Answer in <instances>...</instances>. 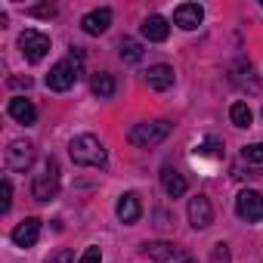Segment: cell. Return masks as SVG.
<instances>
[{
    "label": "cell",
    "instance_id": "6da1fadb",
    "mask_svg": "<svg viewBox=\"0 0 263 263\" xmlns=\"http://www.w3.org/2000/svg\"><path fill=\"white\" fill-rule=\"evenodd\" d=\"M81 62H84V50H81V47H71V56L59 59V62L50 68V74H47V87L56 90V93L71 90V87L78 84V78H81Z\"/></svg>",
    "mask_w": 263,
    "mask_h": 263
},
{
    "label": "cell",
    "instance_id": "7a4b0ae2",
    "mask_svg": "<svg viewBox=\"0 0 263 263\" xmlns=\"http://www.w3.org/2000/svg\"><path fill=\"white\" fill-rule=\"evenodd\" d=\"M68 155H71V161L74 164H81V167H105L108 164V152H105V146L93 137V134H81V137H74L71 143H68Z\"/></svg>",
    "mask_w": 263,
    "mask_h": 263
},
{
    "label": "cell",
    "instance_id": "3957f363",
    "mask_svg": "<svg viewBox=\"0 0 263 263\" xmlns=\"http://www.w3.org/2000/svg\"><path fill=\"white\" fill-rule=\"evenodd\" d=\"M59 161L56 158H47L41 164V171L31 177V195L34 201H53L59 195Z\"/></svg>",
    "mask_w": 263,
    "mask_h": 263
},
{
    "label": "cell",
    "instance_id": "277c9868",
    "mask_svg": "<svg viewBox=\"0 0 263 263\" xmlns=\"http://www.w3.org/2000/svg\"><path fill=\"white\" fill-rule=\"evenodd\" d=\"M167 137H171V121H143V124H134L127 134V140L137 149H152V146L164 143Z\"/></svg>",
    "mask_w": 263,
    "mask_h": 263
},
{
    "label": "cell",
    "instance_id": "5b68a950",
    "mask_svg": "<svg viewBox=\"0 0 263 263\" xmlns=\"http://www.w3.org/2000/svg\"><path fill=\"white\" fill-rule=\"evenodd\" d=\"M143 254L152 257L155 263H195V257L189 251H183L180 245H171V241H146Z\"/></svg>",
    "mask_w": 263,
    "mask_h": 263
},
{
    "label": "cell",
    "instance_id": "8992f818",
    "mask_svg": "<svg viewBox=\"0 0 263 263\" xmlns=\"http://www.w3.org/2000/svg\"><path fill=\"white\" fill-rule=\"evenodd\" d=\"M19 50L28 62H41L47 53H50V37L44 31H34V28H25L19 34Z\"/></svg>",
    "mask_w": 263,
    "mask_h": 263
},
{
    "label": "cell",
    "instance_id": "52a82bcc",
    "mask_svg": "<svg viewBox=\"0 0 263 263\" xmlns=\"http://www.w3.org/2000/svg\"><path fill=\"white\" fill-rule=\"evenodd\" d=\"M235 214H238L245 223H260V220H263V192H257V189L238 192V198H235Z\"/></svg>",
    "mask_w": 263,
    "mask_h": 263
},
{
    "label": "cell",
    "instance_id": "ba28073f",
    "mask_svg": "<svg viewBox=\"0 0 263 263\" xmlns=\"http://www.w3.org/2000/svg\"><path fill=\"white\" fill-rule=\"evenodd\" d=\"M34 161V146L28 140H13L10 149H7V167L16 171V174H25Z\"/></svg>",
    "mask_w": 263,
    "mask_h": 263
},
{
    "label": "cell",
    "instance_id": "9c48e42d",
    "mask_svg": "<svg viewBox=\"0 0 263 263\" xmlns=\"http://www.w3.org/2000/svg\"><path fill=\"white\" fill-rule=\"evenodd\" d=\"M189 223H192V229H208L214 223V204L208 195L189 198Z\"/></svg>",
    "mask_w": 263,
    "mask_h": 263
},
{
    "label": "cell",
    "instance_id": "30bf717a",
    "mask_svg": "<svg viewBox=\"0 0 263 263\" xmlns=\"http://www.w3.org/2000/svg\"><path fill=\"white\" fill-rule=\"evenodd\" d=\"M115 214H118V220H121L124 226H134V223L143 217V201H140V195H137V192H124V195L118 198Z\"/></svg>",
    "mask_w": 263,
    "mask_h": 263
},
{
    "label": "cell",
    "instance_id": "8fae6325",
    "mask_svg": "<svg viewBox=\"0 0 263 263\" xmlns=\"http://www.w3.org/2000/svg\"><path fill=\"white\" fill-rule=\"evenodd\" d=\"M10 238H13L19 248H34L37 238H41V220H37V217H25V220L13 229Z\"/></svg>",
    "mask_w": 263,
    "mask_h": 263
},
{
    "label": "cell",
    "instance_id": "7c38bea8",
    "mask_svg": "<svg viewBox=\"0 0 263 263\" xmlns=\"http://www.w3.org/2000/svg\"><path fill=\"white\" fill-rule=\"evenodd\" d=\"M201 19H204V10H201V4H180V7L174 10V22H177L183 31H192V28H198V25H201Z\"/></svg>",
    "mask_w": 263,
    "mask_h": 263
},
{
    "label": "cell",
    "instance_id": "4fadbf2b",
    "mask_svg": "<svg viewBox=\"0 0 263 263\" xmlns=\"http://www.w3.org/2000/svg\"><path fill=\"white\" fill-rule=\"evenodd\" d=\"M7 111H10L13 121H19V124H25V127H31V124L37 121V108H34V102L25 99V96H13L10 105H7Z\"/></svg>",
    "mask_w": 263,
    "mask_h": 263
},
{
    "label": "cell",
    "instance_id": "5bb4252c",
    "mask_svg": "<svg viewBox=\"0 0 263 263\" xmlns=\"http://www.w3.org/2000/svg\"><path fill=\"white\" fill-rule=\"evenodd\" d=\"M108 25H111V10L108 7H102V10H93V13H87L84 19H81V28L87 31V34H105L108 31Z\"/></svg>",
    "mask_w": 263,
    "mask_h": 263
},
{
    "label": "cell",
    "instance_id": "9a60e30c",
    "mask_svg": "<svg viewBox=\"0 0 263 263\" xmlns=\"http://www.w3.org/2000/svg\"><path fill=\"white\" fill-rule=\"evenodd\" d=\"M174 81H177V74H174L171 65H149V71H146V84H149L152 90H158V93L171 90Z\"/></svg>",
    "mask_w": 263,
    "mask_h": 263
},
{
    "label": "cell",
    "instance_id": "2e32d148",
    "mask_svg": "<svg viewBox=\"0 0 263 263\" xmlns=\"http://www.w3.org/2000/svg\"><path fill=\"white\" fill-rule=\"evenodd\" d=\"M143 37L146 41H152V44H164L167 41V34H171V25H167V19L164 16H149L146 22H143Z\"/></svg>",
    "mask_w": 263,
    "mask_h": 263
},
{
    "label": "cell",
    "instance_id": "e0dca14e",
    "mask_svg": "<svg viewBox=\"0 0 263 263\" xmlns=\"http://www.w3.org/2000/svg\"><path fill=\"white\" fill-rule=\"evenodd\" d=\"M161 186H164V192H167L171 198H180V195H186V189H189L186 177H183L180 171H174V167H164V171H161Z\"/></svg>",
    "mask_w": 263,
    "mask_h": 263
},
{
    "label": "cell",
    "instance_id": "ac0fdd59",
    "mask_svg": "<svg viewBox=\"0 0 263 263\" xmlns=\"http://www.w3.org/2000/svg\"><path fill=\"white\" fill-rule=\"evenodd\" d=\"M90 90H93L99 99H111V96H115V90H118V84H115V78H111L108 71H99V74H93Z\"/></svg>",
    "mask_w": 263,
    "mask_h": 263
},
{
    "label": "cell",
    "instance_id": "d6986e66",
    "mask_svg": "<svg viewBox=\"0 0 263 263\" xmlns=\"http://www.w3.org/2000/svg\"><path fill=\"white\" fill-rule=\"evenodd\" d=\"M118 50H121V59H124V62H130V65L143 59V44H140V41H134V37H124V41L118 44Z\"/></svg>",
    "mask_w": 263,
    "mask_h": 263
},
{
    "label": "cell",
    "instance_id": "ffe728a7",
    "mask_svg": "<svg viewBox=\"0 0 263 263\" xmlns=\"http://www.w3.org/2000/svg\"><path fill=\"white\" fill-rule=\"evenodd\" d=\"M229 118H232V124L235 127H251V108H248V102H232V108H229Z\"/></svg>",
    "mask_w": 263,
    "mask_h": 263
},
{
    "label": "cell",
    "instance_id": "44dd1931",
    "mask_svg": "<svg viewBox=\"0 0 263 263\" xmlns=\"http://www.w3.org/2000/svg\"><path fill=\"white\" fill-rule=\"evenodd\" d=\"M241 158H245V161H251V164H263V143L245 146V149H241Z\"/></svg>",
    "mask_w": 263,
    "mask_h": 263
},
{
    "label": "cell",
    "instance_id": "7402d4cb",
    "mask_svg": "<svg viewBox=\"0 0 263 263\" xmlns=\"http://www.w3.org/2000/svg\"><path fill=\"white\" fill-rule=\"evenodd\" d=\"M0 198H4V201H0V211H10L13 208V186H10V180H4V183H0Z\"/></svg>",
    "mask_w": 263,
    "mask_h": 263
},
{
    "label": "cell",
    "instance_id": "603a6c76",
    "mask_svg": "<svg viewBox=\"0 0 263 263\" xmlns=\"http://www.w3.org/2000/svg\"><path fill=\"white\" fill-rule=\"evenodd\" d=\"M211 263H229V245H226V241H217V245H214Z\"/></svg>",
    "mask_w": 263,
    "mask_h": 263
},
{
    "label": "cell",
    "instance_id": "cb8c5ba5",
    "mask_svg": "<svg viewBox=\"0 0 263 263\" xmlns=\"http://www.w3.org/2000/svg\"><path fill=\"white\" fill-rule=\"evenodd\" d=\"M220 149H223V146H220L217 140H208L201 149H195V155H214V158H223V152H220Z\"/></svg>",
    "mask_w": 263,
    "mask_h": 263
},
{
    "label": "cell",
    "instance_id": "d4e9b609",
    "mask_svg": "<svg viewBox=\"0 0 263 263\" xmlns=\"http://www.w3.org/2000/svg\"><path fill=\"white\" fill-rule=\"evenodd\" d=\"M28 13L37 16V19H53V16H56V7H53V4H44V7H31Z\"/></svg>",
    "mask_w": 263,
    "mask_h": 263
},
{
    "label": "cell",
    "instance_id": "484cf974",
    "mask_svg": "<svg viewBox=\"0 0 263 263\" xmlns=\"http://www.w3.org/2000/svg\"><path fill=\"white\" fill-rule=\"evenodd\" d=\"M78 263H102V251H99V248H87Z\"/></svg>",
    "mask_w": 263,
    "mask_h": 263
},
{
    "label": "cell",
    "instance_id": "4316f807",
    "mask_svg": "<svg viewBox=\"0 0 263 263\" xmlns=\"http://www.w3.org/2000/svg\"><path fill=\"white\" fill-rule=\"evenodd\" d=\"M47 263H74V257H71V251H68V248H62V251H56Z\"/></svg>",
    "mask_w": 263,
    "mask_h": 263
}]
</instances>
